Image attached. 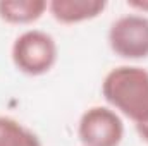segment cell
Segmentation results:
<instances>
[{
  "mask_svg": "<svg viewBox=\"0 0 148 146\" xmlns=\"http://www.w3.org/2000/svg\"><path fill=\"white\" fill-rule=\"evenodd\" d=\"M102 93L112 110L134 122H148V71L138 65L112 69L102 83Z\"/></svg>",
  "mask_w": 148,
  "mask_h": 146,
  "instance_id": "6da1fadb",
  "label": "cell"
},
{
  "mask_svg": "<svg viewBox=\"0 0 148 146\" xmlns=\"http://www.w3.org/2000/svg\"><path fill=\"white\" fill-rule=\"evenodd\" d=\"M10 57L19 72L43 76L55 65L59 48L52 35L40 29H28L14 40Z\"/></svg>",
  "mask_w": 148,
  "mask_h": 146,
  "instance_id": "7a4b0ae2",
  "label": "cell"
},
{
  "mask_svg": "<svg viewBox=\"0 0 148 146\" xmlns=\"http://www.w3.org/2000/svg\"><path fill=\"white\" fill-rule=\"evenodd\" d=\"M110 50L121 59L141 60L148 57V17L127 14L115 19L109 29Z\"/></svg>",
  "mask_w": 148,
  "mask_h": 146,
  "instance_id": "3957f363",
  "label": "cell"
},
{
  "mask_svg": "<svg viewBox=\"0 0 148 146\" xmlns=\"http://www.w3.org/2000/svg\"><path fill=\"white\" fill-rule=\"evenodd\" d=\"M77 136L83 146H119L124 138V124L115 110L97 105L81 115Z\"/></svg>",
  "mask_w": 148,
  "mask_h": 146,
  "instance_id": "277c9868",
  "label": "cell"
},
{
  "mask_svg": "<svg viewBox=\"0 0 148 146\" xmlns=\"http://www.w3.org/2000/svg\"><path fill=\"white\" fill-rule=\"evenodd\" d=\"M107 9L103 0H52L48 12L60 24H77L98 17Z\"/></svg>",
  "mask_w": 148,
  "mask_h": 146,
  "instance_id": "5b68a950",
  "label": "cell"
},
{
  "mask_svg": "<svg viewBox=\"0 0 148 146\" xmlns=\"http://www.w3.org/2000/svg\"><path fill=\"white\" fill-rule=\"evenodd\" d=\"M45 10H48L45 0H0V19L9 24H31Z\"/></svg>",
  "mask_w": 148,
  "mask_h": 146,
  "instance_id": "8992f818",
  "label": "cell"
},
{
  "mask_svg": "<svg viewBox=\"0 0 148 146\" xmlns=\"http://www.w3.org/2000/svg\"><path fill=\"white\" fill-rule=\"evenodd\" d=\"M0 146H41V141L19 120L0 115Z\"/></svg>",
  "mask_w": 148,
  "mask_h": 146,
  "instance_id": "52a82bcc",
  "label": "cell"
},
{
  "mask_svg": "<svg viewBox=\"0 0 148 146\" xmlns=\"http://www.w3.org/2000/svg\"><path fill=\"white\" fill-rule=\"evenodd\" d=\"M127 7L141 12H148V0H127Z\"/></svg>",
  "mask_w": 148,
  "mask_h": 146,
  "instance_id": "ba28073f",
  "label": "cell"
},
{
  "mask_svg": "<svg viewBox=\"0 0 148 146\" xmlns=\"http://www.w3.org/2000/svg\"><path fill=\"white\" fill-rule=\"evenodd\" d=\"M136 127V132H138V136H140V139L141 141H145L148 145V122L147 124H140V126H134Z\"/></svg>",
  "mask_w": 148,
  "mask_h": 146,
  "instance_id": "9c48e42d",
  "label": "cell"
}]
</instances>
